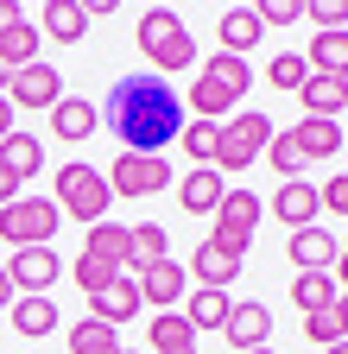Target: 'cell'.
I'll use <instances>...</instances> for the list:
<instances>
[{
	"mask_svg": "<svg viewBox=\"0 0 348 354\" xmlns=\"http://www.w3.org/2000/svg\"><path fill=\"white\" fill-rule=\"evenodd\" d=\"M95 114L120 140V152H140V158H165V146H178V133H184V95L152 70L120 76Z\"/></svg>",
	"mask_w": 348,
	"mask_h": 354,
	"instance_id": "obj_1",
	"label": "cell"
},
{
	"mask_svg": "<svg viewBox=\"0 0 348 354\" xmlns=\"http://www.w3.org/2000/svg\"><path fill=\"white\" fill-rule=\"evenodd\" d=\"M134 38H140L152 76H171V70H190L196 64V38H190V26L171 13V7H146L140 26H134Z\"/></svg>",
	"mask_w": 348,
	"mask_h": 354,
	"instance_id": "obj_2",
	"label": "cell"
},
{
	"mask_svg": "<svg viewBox=\"0 0 348 354\" xmlns=\"http://www.w3.org/2000/svg\"><path fill=\"white\" fill-rule=\"evenodd\" d=\"M64 215H76V221H89V228H95V221H108V209H114V190H108V177L95 171V165H64L57 171V196H51Z\"/></svg>",
	"mask_w": 348,
	"mask_h": 354,
	"instance_id": "obj_3",
	"label": "cell"
},
{
	"mask_svg": "<svg viewBox=\"0 0 348 354\" xmlns=\"http://www.w3.org/2000/svg\"><path fill=\"white\" fill-rule=\"evenodd\" d=\"M266 140H273V120L259 114V108H241L235 120H222V133H215V171H247L259 152H266Z\"/></svg>",
	"mask_w": 348,
	"mask_h": 354,
	"instance_id": "obj_4",
	"label": "cell"
},
{
	"mask_svg": "<svg viewBox=\"0 0 348 354\" xmlns=\"http://www.w3.org/2000/svg\"><path fill=\"white\" fill-rule=\"evenodd\" d=\"M57 221H64V209H57L51 196H19V203L0 209V241H7L13 253H19V247H51Z\"/></svg>",
	"mask_w": 348,
	"mask_h": 354,
	"instance_id": "obj_5",
	"label": "cell"
},
{
	"mask_svg": "<svg viewBox=\"0 0 348 354\" xmlns=\"http://www.w3.org/2000/svg\"><path fill=\"white\" fill-rule=\"evenodd\" d=\"M102 177H108V190H114V196H158V190H171V158H140V152H120Z\"/></svg>",
	"mask_w": 348,
	"mask_h": 354,
	"instance_id": "obj_6",
	"label": "cell"
},
{
	"mask_svg": "<svg viewBox=\"0 0 348 354\" xmlns=\"http://www.w3.org/2000/svg\"><path fill=\"white\" fill-rule=\"evenodd\" d=\"M253 228H259V196H253V190H228V196H222V209H215V234H209V241L247 259Z\"/></svg>",
	"mask_w": 348,
	"mask_h": 354,
	"instance_id": "obj_7",
	"label": "cell"
},
{
	"mask_svg": "<svg viewBox=\"0 0 348 354\" xmlns=\"http://www.w3.org/2000/svg\"><path fill=\"white\" fill-rule=\"evenodd\" d=\"M0 272H7L13 297H45V291L57 285V272H64V259H57L51 247H19L7 266H0Z\"/></svg>",
	"mask_w": 348,
	"mask_h": 354,
	"instance_id": "obj_8",
	"label": "cell"
},
{
	"mask_svg": "<svg viewBox=\"0 0 348 354\" xmlns=\"http://www.w3.org/2000/svg\"><path fill=\"white\" fill-rule=\"evenodd\" d=\"M7 102H13V108H57V102H64V76H57L51 64H26V70H13V82H7Z\"/></svg>",
	"mask_w": 348,
	"mask_h": 354,
	"instance_id": "obj_9",
	"label": "cell"
},
{
	"mask_svg": "<svg viewBox=\"0 0 348 354\" xmlns=\"http://www.w3.org/2000/svg\"><path fill=\"white\" fill-rule=\"evenodd\" d=\"M134 285H140V304H158V310H178L184 304V266L178 259H152V266H140L134 272Z\"/></svg>",
	"mask_w": 348,
	"mask_h": 354,
	"instance_id": "obj_10",
	"label": "cell"
},
{
	"mask_svg": "<svg viewBox=\"0 0 348 354\" xmlns=\"http://www.w3.org/2000/svg\"><path fill=\"white\" fill-rule=\"evenodd\" d=\"M266 335H273V310H266V304H253V297L235 304V310H228V323H222V342L241 348V354H247V348H266Z\"/></svg>",
	"mask_w": 348,
	"mask_h": 354,
	"instance_id": "obj_11",
	"label": "cell"
},
{
	"mask_svg": "<svg viewBox=\"0 0 348 354\" xmlns=\"http://www.w3.org/2000/svg\"><path fill=\"white\" fill-rule=\"evenodd\" d=\"M190 279H196L203 291H228V285L241 279V253H228V247L203 241V247L190 253Z\"/></svg>",
	"mask_w": 348,
	"mask_h": 354,
	"instance_id": "obj_12",
	"label": "cell"
},
{
	"mask_svg": "<svg viewBox=\"0 0 348 354\" xmlns=\"http://www.w3.org/2000/svg\"><path fill=\"white\" fill-rule=\"evenodd\" d=\"M89 317H95V323H108V329L134 323V317H140V285L120 272V279H114L108 291H95V297H89Z\"/></svg>",
	"mask_w": 348,
	"mask_h": 354,
	"instance_id": "obj_13",
	"label": "cell"
},
{
	"mask_svg": "<svg viewBox=\"0 0 348 354\" xmlns=\"http://www.w3.org/2000/svg\"><path fill=\"white\" fill-rule=\"evenodd\" d=\"M273 209H279V221H285L291 234H297V228H317V215H323V203H317V184H304V177H291V184H279Z\"/></svg>",
	"mask_w": 348,
	"mask_h": 354,
	"instance_id": "obj_14",
	"label": "cell"
},
{
	"mask_svg": "<svg viewBox=\"0 0 348 354\" xmlns=\"http://www.w3.org/2000/svg\"><path fill=\"white\" fill-rule=\"evenodd\" d=\"M95 127H102V114H95V102H82V95H64L51 108V133H57L64 146H89Z\"/></svg>",
	"mask_w": 348,
	"mask_h": 354,
	"instance_id": "obj_15",
	"label": "cell"
},
{
	"mask_svg": "<svg viewBox=\"0 0 348 354\" xmlns=\"http://www.w3.org/2000/svg\"><path fill=\"white\" fill-rule=\"evenodd\" d=\"M285 140L297 146V158H304V165H311V158H336V152L348 146L336 120H311V114H304V120H297V127L285 133Z\"/></svg>",
	"mask_w": 348,
	"mask_h": 354,
	"instance_id": "obj_16",
	"label": "cell"
},
{
	"mask_svg": "<svg viewBox=\"0 0 348 354\" xmlns=\"http://www.w3.org/2000/svg\"><path fill=\"white\" fill-rule=\"evenodd\" d=\"M222 196H228V177L222 171H215V165H196V171H184V209L190 215H215V209H222Z\"/></svg>",
	"mask_w": 348,
	"mask_h": 354,
	"instance_id": "obj_17",
	"label": "cell"
},
{
	"mask_svg": "<svg viewBox=\"0 0 348 354\" xmlns=\"http://www.w3.org/2000/svg\"><path fill=\"white\" fill-rule=\"evenodd\" d=\"M82 247H89V253H102V259H114V266H120L127 279L140 272V259H134V228H120V221H95V228H89V241H82Z\"/></svg>",
	"mask_w": 348,
	"mask_h": 354,
	"instance_id": "obj_18",
	"label": "cell"
},
{
	"mask_svg": "<svg viewBox=\"0 0 348 354\" xmlns=\"http://www.w3.org/2000/svg\"><path fill=\"white\" fill-rule=\"evenodd\" d=\"M285 253H291L297 272H329V266H336V234H323V228H297V234L285 241Z\"/></svg>",
	"mask_w": 348,
	"mask_h": 354,
	"instance_id": "obj_19",
	"label": "cell"
},
{
	"mask_svg": "<svg viewBox=\"0 0 348 354\" xmlns=\"http://www.w3.org/2000/svg\"><path fill=\"white\" fill-rule=\"evenodd\" d=\"M228 310H235V297H228V291H203V285H196V291L184 297V310H178V317H184L196 335H203V329H215V335H222Z\"/></svg>",
	"mask_w": 348,
	"mask_h": 354,
	"instance_id": "obj_20",
	"label": "cell"
},
{
	"mask_svg": "<svg viewBox=\"0 0 348 354\" xmlns=\"http://www.w3.org/2000/svg\"><path fill=\"white\" fill-rule=\"evenodd\" d=\"M190 120H209V127H222V120H235V95H228V88L222 82H209V76H196L190 82Z\"/></svg>",
	"mask_w": 348,
	"mask_h": 354,
	"instance_id": "obj_21",
	"label": "cell"
},
{
	"mask_svg": "<svg viewBox=\"0 0 348 354\" xmlns=\"http://www.w3.org/2000/svg\"><path fill=\"white\" fill-rule=\"evenodd\" d=\"M7 317H13V329H19L26 342H38V335L57 329V304H51V297H13Z\"/></svg>",
	"mask_w": 348,
	"mask_h": 354,
	"instance_id": "obj_22",
	"label": "cell"
},
{
	"mask_svg": "<svg viewBox=\"0 0 348 354\" xmlns=\"http://www.w3.org/2000/svg\"><path fill=\"white\" fill-rule=\"evenodd\" d=\"M146 342H152L158 354H196V329L178 317V310H158L152 329H146Z\"/></svg>",
	"mask_w": 348,
	"mask_h": 354,
	"instance_id": "obj_23",
	"label": "cell"
},
{
	"mask_svg": "<svg viewBox=\"0 0 348 354\" xmlns=\"http://www.w3.org/2000/svg\"><path fill=\"white\" fill-rule=\"evenodd\" d=\"M259 32H266V26H259L253 7H228V13H222V51H228V57H247L253 44H259Z\"/></svg>",
	"mask_w": 348,
	"mask_h": 354,
	"instance_id": "obj_24",
	"label": "cell"
},
{
	"mask_svg": "<svg viewBox=\"0 0 348 354\" xmlns=\"http://www.w3.org/2000/svg\"><path fill=\"white\" fill-rule=\"evenodd\" d=\"M0 165H7L19 184H26V177H38V171H45V146H38L32 133H7V140H0Z\"/></svg>",
	"mask_w": 348,
	"mask_h": 354,
	"instance_id": "obj_25",
	"label": "cell"
},
{
	"mask_svg": "<svg viewBox=\"0 0 348 354\" xmlns=\"http://www.w3.org/2000/svg\"><path fill=\"white\" fill-rule=\"evenodd\" d=\"M297 102H304V114L311 120H336L342 114V88H336V76H304V88H297Z\"/></svg>",
	"mask_w": 348,
	"mask_h": 354,
	"instance_id": "obj_26",
	"label": "cell"
},
{
	"mask_svg": "<svg viewBox=\"0 0 348 354\" xmlns=\"http://www.w3.org/2000/svg\"><path fill=\"white\" fill-rule=\"evenodd\" d=\"M291 304L304 310V317L329 310V304H336V279H329V272H297V279H291Z\"/></svg>",
	"mask_w": 348,
	"mask_h": 354,
	"instance_id": "obj_27",
	"label": "cell"
},
{
	"mask_svg": "<svg viewBox=\"0 0 348 354\" xmlns=\"http://www.w3.org/2000/svg\"><path fill=\"white\" fill-rule=\"evenodd\" d=\"M82 26H89V13H82V0H45V32L57 44H76Z\"/></svg>",
	"mask_w": 348,
	"mask_h": 354,
	"instance_id": "obj_28",
	"label": "cell"
},
{
	"mask_svg": "<svg viewBox=\"0 0 348 354\" xmlns=\"http://www.w3.org/2000/svg\"><path fill=\"white\" fill-rule=\"evenodd\" d=\"M203 76H209V82H222L235 102H241L247 88H253V64H247V57H228V51H215V57L203 64Z\"/></svg>",
	"mask_w": 348,
	"mask_h": 354,
	"instance_id": "obj_29",
	"label": "cell"
},
{
	"mask_svg": "<svg viewBox=\"0 0 348 354\" xmlns=\"http://www.w3.org/2000/svg\"><path fill=\"white\" fill-rule=\"evenodd\" d=\"M304 64H311L317 76H342L348 70V32H317V44L304 51Z\"/></svg>",
	"mask_w": 348,
	"mask_h": 354,
	"instance_id": "obj_30",
	"label": "cell"
},
{
	"mask_svg": "<svg viewBox=\"0 0 348 354\" xmlns=\"http://www.w3.org/2000/svg\"><path fill=\"white\" fill-rule=\"evenodd\" d=\"M70 279L82 285V297H95V291H108V285L120 279V266H114V259H102V253H89V247H82V253H76V266H70Z\"/></svg>",
	"mask_w": 348,
	"mask_h": 354,
	"instance_id": "obj_31",
	"label": "cell"
},
{
	"mask_svg": "<svg viewBox=\"0 0 348 354\" xmlns=\"http://www.w3.org/2000/svg\"><path fill=\"white\" fill-rule=\"evenodd\" d=\"M70 354H127V348H120V329H108V323H95V317H82V323L70 329Z\"/></svg>",
	"mask_w": 348,
	"mask_h": 354,
	"instance_id": "obj_32",
	"label": "cell"
},
{
	"mask_svg": "<svg viewBox=\"0 0 348 354\" xmlns=\"http://www.w3.org/2000/svg\"><path fill=\"white\" fill-rule=\"evenodd\" d=\"M32 51H38V32H32V19H19V26H7V32H0V64H7V70L38 64Z\"/></svg>",
	"mask_w": 348,
	"mask_h": 354,
	"instance_id": "obj_33",
	"label": "cell"
},
{
	"mask_svg": "<svg viewBox=\"0 0 348 354\" xmlns=\"http://www.w3.org/2000/svg\"><path fill=\"white\" fill-rule=\"evenodd\" d=\"M304 76H311V64H304V51H279V57L266 64V82L279 88V95H297V88H304Z\"/></svg>",
	"mask_w": 348,
	"mask_h": 354,
	"instance_id": "obj_34",
	"label": "cell"
},
{
	"mask_svg": "<svg viewBox=\"0 0 348 354\" xmlns=\"http://www.w3.org/2000/svg\"><path fill=\"white\" fill-rule=\"evenodd\" d=\"M215 133H222V127H209V120H184L178 140H184V152H190L196 165H215Z\"/></svg>",
	"mask_w": 348,
	"mask_h": 354,
	"instance_id": "obj_35",
	"label": "cell"
},
{
	"mask_svg": "<svg viewBox=\"0 0 348 354\" xmlns=\"http://www.w3.org/2000/svg\"><path fill=\"white\" fill-rule=\"evenodd\" d=\"M266 158H273V171H279V184L304 177V158H297V146L285 140V133H273V140H266Z\"/></svg>",
	"mask_w": 348,
	"mask_h": 354,
	"instance_id": "obj_36",
	"label": "cell"
},
{
	"mask_svg": "<svg viewBox=\"0 0 348 354\" xmlns=\"http://www.w3.org/2000/svg\"><path fill=\"white\" fill-rule=\"evenodd\" d=\"M165 247H171V234L158 228V221H140V228H134V259H140V266L165 259Z\"/></svg>",
	"mask_w": 348,
	"mask_h": 354,
	"instance_id": "obj_37",
	"label": "cell"
},
{
	"mask_svg": "<svg viewBox=\"0 0 348 354\" xmlns=\"http://www.w3.org/2000/svg\"><path fill=\"white\" fill-rule=\"evenodd\" d=\"M259 26H279V32H291L297 19H304V0H259Z\"/></svg>",
	"mask_w": 348,
	"mask_h": 354,
	"instance_id": "obj_38",
	"label": "cell"
},
{
	"mask_svg": "<svg viewBox=\"0 0 348 354\" xmlns=\"http://www.w3.org/2000/svg\"><path fill=\"white\" fill-rule=\"evenodd\" d=\"M304 13L317 19V32H348V0H311Z\"/></svg>",
	"mask_w": 348,
	"mask_h": 354,
	"instance_id": "obj_39",
	"label": "cell"
},
{
	"mask_svg": "<svg viewBox=\"0 0 348 354\" xmlns=\"http://www.w3.org/2000/svg\"><path fill=\"white\" fill-rule=\"evenodd\" d=\"M317 203H323L329 215H348V171H336V177H329V184L317 190Z\"/></svg>",
	"mask_w": 348,
	"mask_h": 354,
	"instance_id": "obj_40",
	"label": "cell"
},
{
	"mask_svg": "<svg viewBox=\"0 0 348 354\" xmlns=\"http://www.w3.org/2000/svg\"><path fill=\"white\" fill-rule=\"evenodd\" d=\"M304 342H317V348L342 342V335H336V317H329V310H317V317H304Z\"/></svg>",
	"mask_w": 348,
	"mask_h": 354,
	"instance_id": "obj_41",
	"label": "cell"
},
{
	"mask_svg": "<svg viewBox=\"0 0 348 354\" xmlns=\"http://www.w3.org/2000/svg\"><path fill=\"white\" fill-rule=\"evenodd\" d=\"M19 196H26V184H19L7 165H0V209H7V203H19Z\"/></svg>",
	"mask_w": 348,
	"mask_h": 354,
	"instance_id": "obj_42",
	"label": "cell"
},
{
	"mask_svg": "<svg viewBox=\"0 0 348 354\" xmlns=\"http://www.w3.org/2000/svg\"><path fill=\"white\" fill-rule=\"evenodd\" d=\"M329 317H336V335H342V342H348V291H342V297H336V304H329Z\"/></svg>",
	"mask_w": 348,
	"mask_h": 354,
	"instance_id": "obj_43",
	"label": "cell"
},
{
	"mask_svg": "<svg viewBox=\"0 0 348 354\" xmlns=\"http://www.w3.org/2000/svg\"><path fill=\"white\" fill-rule=\"evenodd\" d=\"M329 279H336V285H342V291H348V241H342V247H336V266H329Z\"/></svg>",
	"mask_w": 348,
	"mask_h": 354,
	"instance_id": "obj_44",
	"label": "cell"
},
{
	"mask_svg": "<svg viewBox=\"0 0 348 354\" xmlns=\"http://www.w3.org/2000/svg\"><path fill=\"white\" fill-rule=\"evenodd\" d=\"M26 13H19V0H0V32H7V26H19Z\"/></svg>",
	"mask_w": 348,
	"mask_h": 354,
	"instance_id": "obj_45",
	"label": "cell"
},
{
	"mask_svg": "<svg viewBox=\"0 0 348 354\" xmlns=\"http://www.w3.org/2000/svg\"><path fill=\"white\" fill-rule=\"evenodd\" d=\"M7 133H13V102L0 95V140H7Z\"/></svg>",
	"mask_w": 348,
	"mask_h": 354,
	"instance_id": "obj_46",
	"label": "cell"
},
{
	"mask_svg": "<svg viewBox=\"0 0 348 354\" xmlns=\"http://www.w3.org/2000/svg\"><path fill=\"white\" fill-rule=\"evenodd\" d=\"M13 304V285H7V272H0V310H7Z\"/></svg>",
	"mask_w": 348,
	"mask_h": 354,
	"instance_id": "obj_47",
	"label": "cell"
},
{
	"mask_svg": "<svg viewBox=\"0 0 348 354\" xmlns=\"http://www.w3.org/2000/svg\"><path fill=\"white\" fill-rule=\"evenodd\" d=\"M336 88H342V108H348V70H342V76H336Z\"/></svg>",
	"mask_w": 348,
	"mask_h": 354,
	"instance_id": "obj_48",
	"label": "cell"
},
{
	"mask_svg": "<svg viewBox=\"0 0 348 354\" xmlns=\"http://www.w3.org/2000/svg\"><path fill=\"white\" fill-rule=\"evenodd\" d=\"M7 82H13V70H7V64H0V95H7Z\"/></svg>",
	"mask_w": 348,
	"mask_h": 354,
	"instance_id": "obj_49",
	"label": "cell"
},
{
	"mask_svg": "<svg viewBox=\"0 0 348 354\" xmlns=\"http://www.w3.org/2000/svg\"><path fill=\"white\" fill-rule=\"evenodd\" d=\"M323 354H348V342H329V348H323Z\"/></svg>",
	"mask_w": 348,
	"mask_h": 354,
	"instance_id": "obj_50",
	"label": "cell"
},
{
	"mask_svg": "<svg viewBox=\"0 0 348 354\" xmlns=\"http://www.w3.org/2000/svg\"><path fill=\"white\" fill-rule=\"evenodd\" d=\"M247 354H273V348H247Z\"/></svg>",
	"mask_w": 348,
	"mask_h": 354,
	"instance_id": "obj_51",
	"label": "cell"
}]
</instances>
